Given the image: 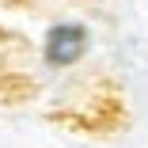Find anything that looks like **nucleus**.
Listing matches in <instances>:
<instances>
[{"mask_svg":"<svg viewBox=\"0 0 148 148\" xmlns=\"http://www.w3.org/2000/svg\"><path fill=\"white\" fill-rule=\"evenodd\" d=\"M84 46H87V31L84 27L61 23V27H53V31L46 34V61L57 65V69H65V65H72L84 53Z\"/></svg>","mask_w":148,"mask_h":148,"instance_id":"1","label":"nucleus"}]
</instances>
